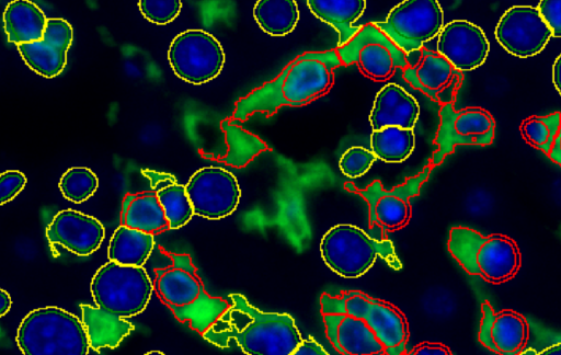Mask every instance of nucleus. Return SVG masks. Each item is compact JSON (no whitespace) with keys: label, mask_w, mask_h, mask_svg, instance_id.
I'll use <instances>...</instances> for the list:
<instances>
[{"label":"nucleus","mask_w":561,"mask_h":355,"mask_svg":"<svg viewBox=\"0 0 561 355\" xmlns=\"http://www.w3.org/2000/svg\"><path fill=\"white\" fill-rule=\"evenodd\" d=\"M342 62L335 49L296 56L271 81L252 90L234 104L232 119L245 122L262 113L273 115L282 106H302L327 94Z\"/></svg>","instance_id":"obj_1"},{"label":"nucleus","mask_w":561,"mask_h":355,"mask_svg":"<svg viewBox=\"0 0 561 355\" xmlns=\"http://www.w3.org/2000/svg\"><path fill=\"white\" fill-rule=\"evenodd\" d=\"M228 310L202 336L218 347L238 345L247 355H290L301 334L288 313L264 312L241 294L228 296Z\"/></svg>","instance_id":"obj_2"},{"label":"nucleus","mask_w":561,"mask_h":355,"mask_svg":"<svg viewBox=\"0 0 561 355\" xmlns=\"http://www.w3.org/2000/svg\"><path fill=\"white\" fill-rule=\"evenodd\" d=\"M447 249L465 272L492 284L512 279L522 264L519 248L512 238L501 233L483 236L469 227H453Z\"/></svg>","instance_id":"obj_3"},{"label":"nucleus","mask_w":561,"mask_h":355,"mask_svg":"<svg viewBox=\"0 0 561 355\" xmlns=\"http://www.w3.org/2000/svg\"><path fill=\"white\" fill-rule=\"evenodd\" d=\"M15 341L23 355H88L90 348L81 320L55 306L30 311Z\"/></svg>","instance_id":"obj_4"},{"label":"nucleus","mask_w":561,"mask_h":355,"mask_svg":"<svg viewBox=\"0 0 561 355\" xmlns=\"http://www.w3.org/2000/svg\"><path fill=\"white\" fill-rule=\"evenodd\" d=\"M320 253L327 266L344 278L364 275L377 257H381L393 270L402 267L390 239L378 240L351 224H339L330 228L320 241Z\"/></svg>","instance_id":"obj_5"},{"label":"nucleus","mask_w":561,"mask_h":355,"mask_svg":"<svg viewBox=\"0 0 561 355\" xmlns=\"http://www.w3.org/2000/svg\"><path fill=\"white\" fill-rule=\"evenodd\" d=\"M321 313L341 312L363 319L385 346L387 355H404L409 324L404 313L392 304L363 291L348 290L336 295L322 294Z\"/></svg>","instance_id":"obj_6"},{"label":"nucleus","mask_w":561,"mask_h":355,"mask_svg":"<svg viewBox=\"0 0 561 355\" xmlns=\"http://www.w3.org/2000/svg\"><path fill=\"white\" fill-rule=\"evenodd\" d=\"M90 290L99 309L127 319L145 310L153 285L142 266L121 265L108 261L93 275Z\"/></svg>","instance_id":"obj_7"},{"label":"nucleus","mask_w":561,"mask_h":355,"mask_svg":"<svg viewBox=\"0 0 561 355\" xmlns=\"http://www.w3.org/2000/svg\"><path fill=\"white\" fill-rule=\"evenodd\" d=\"M432 170L433 167L428 163L417 174L407 178L402 184L390 190L383 188L379 180L364 188L351 182L344 184L346 191L359 195L367 203L371 232L369 234L373 238L387 239L385 232L407 226L412 214L410 199L420 194Z\"/></svg>","instance_id":"obj_8"},{"label":"nucleus","mask_w":561,"mask_h":355,"mask_svg":"<svg viewBox=\"0 0 561 355\" xmlns=\"http://www.w3.org/2000/svg\"><path fill=\"white\" fill-rule=\"evenodd\" d=\"M407 56L419 51L444 26V12L436 0H404L386 21L373 22Z\"/></svg>","instance_id":"obj_9"},{"label":"nucleus","mask_w":561,"mask_h":355,"mask_svg":"<svg viewBox=\"0 0 561 355\" xmlns=\"http://www.w3.org/2000/svg\"><path fill=\"white\" fill-rule=\"evenodd\" d=\"M226 60L219 41L209 32L191 28L178 34L168 49V61L181 80L199 85L215 79Z\"/></svg>","instance_id":"obj_10"},{"label":"nucleus","mask_w":561,"mask_h":355,"mask_svg":"<svg viewBox=\"0 0 561 355\" xmlns=\"http://www.w3.org/2000/svg\"><path fill=\"white\" fill-rule=\"evenodd\" d=\"M439 125L433 144L436 146L430 164L434 168L451 154L457 146H489L495 137V121L491 113L479 106L455 108L443 104L438 111Z\"/></svg>","instance_id":"obj_11"},{"label":"nucleus","mask_w":561,"mask_h":355,"mask_svg":"<svg viewBox=\"0 0 561 355\" xmlns=\"http://www.w3.org/2000/svg\"><path fill=\"white\" fill-rule=\"evenodd\" d=\"M344 66L355 64L370 80L385 82L398 69L410 65V57L399 49L373 22L360 26L344 46L335 48Z\"/></svg>","instance_id":"obj_12"},{"label":"nucleus","mask_w":561,"mask_h":355,"mask_svg":"<svg viewBox=\"0 0 561 355\" xmlns=\"http://www.w3.org/2000/svg\"><path fill=\"white\" fill-rule=\"evenodd\" d=\"M194 215L207 219H221L238 207L241 190L237 178L220 167L198 169L185 184Z\"/></svg>","instance_id":"obj_13"},{"label":"nucleus","mask_w":561,"mask_h":355,"mask_svg":"<svg viewBox=\"0 0 561 355\" xmlns=\"http://www.w3.org/2000/svg\"><path fill=\"white\" fill-rule=\"evenodd\" d=\"M497 43L518 58L541 53L552 33L534 5H513L500 18L494 30Z\"/></svg>","instance_id":"obj_14"},{"label":"nucleus","mask_w":561,"mask_h":355,"mask_svg":"<svg viewBox=\"0 0 561 355\" xmlns=\"http://www.w3.org/2000/svg\"><path fill=\"white\" fill-rule=\"evenodd\" d=\"M419 51L416 60L402 71L403 79L440 105L454 103L463 81L462 72L436 51L425 47Z\"/></svg>","instance_id":"obj_15"},{"label":"nucleus","mask_w":561,"mask_h":355,"mask_svg":"<svg viewBox=\"0 0 561 355\" xmlns=\"http://www.w3.org/2000/svg\"><path fill=\"white\" fill-rule=\"evenodd\" d=\"M436 47L456 70H473L484 64L490 44L483 30L467 20H454L444 24L437 35Z\"/></svg>","instance_id":"obj_16"},{"label":"nucleus","mask_w":561,"mask_h":355,"mask_svg":"<svg viewBox=\"0 0 561 355\" xmlns=\"http://www.w3.org/2000/svg\"><path fill=\"white\" fill-rule=\"evenodd\" d=\"M171 263L156 270L153 289L160 300L169 307H187L208 293L193 264L185 253H170Z\"/></svg>","instance_id":"obj_17"},{"label":"nucleus","mask_w":561,"mask_h":355,"mask_svg":"<svg viewBox=\"0 0 561 355\" xmlns=\"http://www.w3.org/2000/svg\"><path fill=\"white\" fill-rule=\"evenodd\" d=\"M479 342L497 355H517L529 340V324L520 313L504 309L495 312L489 301L481 304Z\"/></svg>","instance_id":"obj_18"},{"label":"nucleus","mask_w":561,"mask_h":355,"mask_svg":"<svg viewBox=\"0 0 561 355\" xmlns=\"http://www.w3.org/2000/svg\"><path fill=\"white\" fill-rule=\"evenodd\" d=\"M50 243L87 256L95 252L105 237L104 226L96 218L73 209L57 213L45 231Z\"/></svg>","instance_id":"obj_19"},{"label":"nucleus","mask_w":561,"mask_h":355,"mask_svg":"<svg viewBox=\"0 0 561 355\" xmlns=\"http://www.w3.org/2000/svg\"><path fill=\"white\" fill-rule=\"evenodd\" d=\"M321 314L327 337L341 355H387L385 346L363 319L341 312Z\"/></svg>","instance_id":"obj_20"},{"label":"nucleus","mask_w":561,"mask_h":355,"mask_svg":"<svg viewBox=\"0 0 561 355\" xmlns=\"http://www.w3.org/2000/svg\"><path fill=\"white\" fill-rule=\"evenodd\" d=\"M420 116L415 98L397 83H386L376 94L369 114L373 130L387 126L413 129Z\"/></svg>","instance_id":"obj_21"},{"label":"nucleus","mask_w":561,"mask_h":355,"mask_svg":"<svg viewBox=\"0 0 561 355\" xmlns=\"http://www.w3.org/2000/svg\"><path fill=\"white\" fill-rule=\"evenodd\" d=\"M307 5L316 18L336 31L339 36L336 48H339L350 42L360 30V26H355L354 23L363 15L366 1L308 0Z\"/></svg>","instance_id":"obj_22"},{"label":"nucleus","mask_w":561,"mask_h":355,"mask_svg":"<svg viewBox=\"0 0 561 355\" xmlns=\"http://www.w3.org/2000/svg\"><path fill=\"white\" fill-rule=\"evenodd\" d=\"M81 322L87 332L90 347L115 348L134 331V324L124 318H118L91 305L81 304Z\"/></svg>","instance_id":"obj_23"},{"label":"nucleus","mask_w":561,"mask_h":355,"mask_svg":"<svg viewBox=\"0 0 561 355\" xmlns=\"http://www.w3.org/2000/svg\"><path fill=\"white\" fill-rule=\"evenodd\" d=\"M121 225L152 236L169 229L154 191L126 194L122 203Z\"/></svg>","instance_id":"obj_24"},{"label":"nucleus","mask_w":561,"mask_h":355,"mask_svg":"<svg viewBox=\"0 0 561 355\" xmlns=\"http://www.w3.org/2000/svg\"><path fill=\"white\" fill-rule=\"evenodd\" d=\"M2 20L8 41L16 46L41 41L47 21L44 12L27 0L11 1L3 11Z\"/></svg>","instance_id":"obj_25"},{"label":"nucleus","mask_w":561,"mask_h":355,"mask_svg":"<svg viewBox=\"0 0 561 355\" xmlns=\"http://www.w3.org/2000/svg\"><path fill=\"white\" fill-rule=\"evenodd\" d=\"M220 128L225 135L226 152L221 156L203 153L205 158L218 160L234 168H242L257 154L270 149L264 140L245 130L234 119H224L220 123Z\"/></svg>","instance_id":"obj_26"},{"label":"nucleus","mask_w":561,"mask_h":355,"mask_svg":"<svg viewBox=\"0 0 561 355\" xmlns=\"http://www.w3.org/2000/svg\"><path fill=\"white\" fill-rule=\"evenodd\" d=\"M153 248L152 234L121 225L110 240L107 257L121 265L142 266Z\"/></svg>","instance_id":"obj_27"},{"label":"nucleus","mask_w":561,"mask_h":355,"mask_svg":"<svg viewBox=\"0 0 561 355\" xmlns=\"http://www.w3.org/2000/svg\"><path fill=\"white\" fill-rule=\"evenodd\" d=\"M252 13L264 33L277 37L291 33L299 21V9L295 0H259Z\"/></svg>","instance_id":"obj_28"},{"label":"nucleus","mask_w":561,"mask_h":355,"mask_svg":"<svg viewBox=\"0 0 561 355\" xmlns=\"http://www.w3.org/2000/svg\"><path fill=\"white\" fill-rule=\"evenodd\" d=\"M415 147L413 129L387 126L370 134V151L376 159L388 163L405 161Z\"/></svg>","instance_id":"obj_29"},{"label":"nucleus","mask_w":561,"mask_h":355,"mask_svg":"<svg viewBox=\"0 0 561 355\" xmlns=\"http://www.w3.org/2000/svg\"><path fill=\"white\" fill-rule=\"evenodd\" d=\"M230 302L209 294L187 307H169L180 322H187L190 328L204 334L228 310Z\"/></svg>","instance_id":"obj_30"},{"label":"nucleus","mask_w":561,"mask_h":355,"mask_svg":"<svg viewBox=\"0 0 561 355\" xmlns=\"http://www.w3.org/2000/svg\"><path fill=\"white\" fill-rule=\"evenodd\" d=\"M26 65L39 76L53 78L62 72L67 64V51L58 49L43 39L16 46Z\"/></svg>","instance_id":"obj_31"},{"label":"nucleus","mask_w":561,"mask_h":355,"mask_svg":"<svg viewBox=\"0 0 561 355\" xmlns=\"http://www.w3.org/2000/svg\"><path fill=\"white\" fill-rule=\"evenodd\" d=\"M523 139L531 147L548 156L554 141L561 137V114L533 115L519 125Z\"/></svg>","instance_id":"obj_32"},{"label":"nucleus","mask_w":561,"mask_h":355,"mask_svg":"<svg viewBox=\"0 0 561 355\" xmlns=\"http://www.w3.org/2000/svg\"><path fill=\"white\" fill-rule=\"evenodd\" d=\"M154 192L169 222V229H179L192 219L194 211L185 185L175 182Z\"/></svg>","instance_id":"obj_33"},{"label":"nucleus","mask_w":561,"mask_h":355,"mask_svg":"<svg viewBox=\"0 0 561 355\" xmlns=\"http://www.w3.org/2000/svg\"><path fill=\"white\" fill-rule=\"evenodd\" d=\"M99 186V179L95 173L85 167H73L68 169L59 181V190L62 196L76 204L90 198Z\"/></svg>","instance_id":"obj_34"},{"label":"nucleus","mask_w":561,"mask_h":355,"mask_svg":"<svg viewBox=\"0 0 561 355\" xmlns=\"http://www.w3.org/2000/svg\"><path fill=\"white\" fill-rule=\"evenodd\" d=\"M375 161L376 157L369 149L353 146L342 153L339 169L345 176L356 179L367 173Z\"/></svg>","instance_id":"obj_35"},{"label":"nucleus","mask_w":561,"mask_h":355,"mask_svg":"<svg viewBox=\"0 0 561 355\" xmlns=\"http://www.w3.org/2000/svg\"><path fill=\"white\" fill-rule=\"evenodd\" d=\"M138 8L142 16L149 22L164 25L179 15L182 9L180 0H140Z\"/></svg>","instance_id":"obj_36"},{"label":"nucleus","mask_w":561,"mask_h":355,"mask_svg":"<svg viewBox=\"0 0 561 355\" xmlns=\"http://www.w3.org/2000/svg\"><path fill=\"white\" fill-rule=\"evenodd\" d=\"M72 37V27L66 20L47 19L42 38L44 42L58 49L68 51Z\"/></svg>","instance_id":"obj_37"},{"label":"nucleus","mask_w":561,"mask_h":355,"mask_svg":"<svg viewBox=\"0 0 561 355\" xmlns=\"http://www.w3.org/2000/svg\"><path fill=\"white\" fill-rule=\"evenodd\" d=\"M26 176L18 170L0 173V205L12 201L25 186Z\"/></svg>","instance_id":"obj_38"},{"label":"nucleus","mask_w":561,"mask_h":355,"mask_svg":"<svg viewBox=\"0 0 561 355\" xmlns=\"http://www.w3.org/2000/svg\"><path fill=\"white\" fill-rule=\"evenodd\" d=\"M536 8L552 37H561V0H540Z\"/></svg>","instance_id":"obj_39"},{"label":"nucleus","mask_w":561,"mask_h":355,"mask_svg":"<svg viewBox=\"0 0 561 355\" xmlns=\"http://www.w3.org/2000/svg\"><path fill=\"white\" fill-rule=\"evenodd\" d=\"M404 355H453L450 348L438 342H422Z\"/></svg>","instance_id":"obj_40"},{"label":"nucleus","mask_w":561,"mask_h":355,"mask_svg":"<svg viewBox=\"0 0 561 355\" xmlns=\"http://www.w3.org/2000/svg\"><path fill=\"white\" fill-rule=\"evenodd\" d=\"M141 173L149 180L150 186L153 191H157L168 184L176 182L175 176H173L170 173L159 172L149 169L141 170Z\"/></svg>","instance_id":"obj_41"},{"label":"nucleus","mask_w":561,"mask_h":355,"mask_svg":"<svg viewBox=\"0 0 561 355\" xmlns=\"http://www.w3.org/2000/svg\"><path fill=\"white\" fill-rule=\"evenodd\" d=\"M290 355H330L313 337L302 339Z\"/></svg>","instance_id":"obj_42"},{"label":"nucleus","mask_w":561,"mask_h":355,"mask_svg":"<svg viewBox=\"0 0 561 355\" xmlns=\"http://www.w3.org/2000/svg\"><path fill=\"white\" fill-rule=\"evenodd\" d=\"M560 73H561V55H558L552 66V82L558 94H561L560 89Z\"/></svg>","instance_id":"obj_43"},{"label":"nucleus","mask_w":561,"mask_h":355,"mask_svg":"<svg viewBox=\"0 0 561 355\" xmlns=\"http://www.w3.org/2000/svg\"><path fill=\"white\" fill-rule=\"evenodd\" d=\"M11 305V296L7 290L0 288V318L9 312Z\"/></svg>","instance_id":"obj_44"},{"label":"nucleus","mask_w":561,"mask_h":355,"mask_svg":"<svg viewBox=\"0 0 561 355\" xmlns=\"http://www.w3.org/2000/svg\"><path fill=\"white\" fill-rule=\"evenodd\" d=\"M537 355H561V345L560 343L552 344L542 351L538 352Z\"/></svg>","instance_id":"obj_45"},{"label":"nucleus","mask_w":561,"mask_h":355,"mask_svg":"<svg viewBox=\"0 0 561 355\" xmlns=\"http://www.w3.org/2000/svg\"><path fill=\"white\" fill-rule=\"evenodd\" d=\"M537 351L535 348H531V347H525L520 353H518L517 355H537Z\"/></svg>","instance_id":"obj_46"},{"label":"nucleus","mask_w":561,"mask_h":355,"mask_svg":"<svg viewBox=\"0 0 561 355\" xmlns=\"http://www.w3.org/2000/svg\"><path fill=\"white\" fill-rule=\"evenodd\" d=\"M145 355H165V354H163L160 351H150V352L146 353Z\"/></svg>","instance_id":"obj_47"}]
</instances>
